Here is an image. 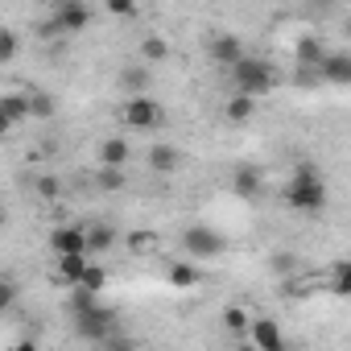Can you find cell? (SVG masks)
I'll return each instance as SVG.
<instances>
[{
    "label": "cell",
    "mask_w": 351,
    "mask_h": 351,
    "mask_svg": "<svg viewBox=\"0 0 351 351\" xmlns=\"http://www.w3.org/2000/svg\"><path fill=\"white\" fill-rule=\"evenodd\" d=\"M326 199H330V191H326V178L318 173V165L298 161L293 173H289V182H285V191H281V203L289 211H298V215H318L326 207Z\"/></svg>",
    "instance_id": "obj_1"
},
{
    "label": "cell",
    "mask_w": 351,
    "mask_h": 351,
    "mask_svg": "<svg viewBox=\"0 0 351 351\" xmlns=\"http://www.w3.org/2000/svg\"><path fill=\"white\" fill-rule=\"evenodd\" d=\"M71 318H75L79 339H91V343H112L116 330H120V314L112 306H104L99 298L83 293V289L71 293Z\"/></svg>",
    "instance_id": "obj_2"
},
{
    "label": "cell",
    "mask_w": 351,
    "mask_h": 351,
    "mask_svg": "<svg viewBox=\"0 0 351 351\" xmlns=\"http://www.w3.org/2000/svg\"><path fill=\"white\" fill-rule=\"evenodd\" d=\"M232 79H236V91L248 95V99H261V95H269V91L277 87L273 62H269V58H252V54H244V58L232 66Z\"/></svg>",
    "instance_id": "obj_3"
},
{
    "label": "cell",
    "mask_w": 351,
    "mask_h": 351,
    "mask_svg": "<svg viewBox=\"0 0 351 351\" xmlns=\"http://www.w3.org/2000/svg\"><path fill=\"white\" fill-rule=\"evenodd\" d=\"M120 124L132 128V132H157L165 124V108L153 95H132V99L120 104Z\"/></svg>",
    "instance_id": "obj_4"
},
{
    "label": "cell",
    "mask_w": 351,
    "mask_h": 351,
    "mask_svg": "<svg viewBox=\"0 0 351 351\" xmlns=\"http://www.w3.org/2000/svg\"><path fill=\"white\" fill-rule=\"evenodd\" d=\"M178 240H182V248H186L191 261H215V256L228 252L223 232H215V228H207V223H191V228H182Z\"/></svg>",
    "instance_id": "obj_5"
},
{
    "label": "cell",
    "mask_w": 351,
    "mask_h": 351,
    "mask_svg": "<svg viewBox=\"0 0 351 351\" xmlns=\"http://www.w3.org/2000/svg\"><path fill=\"white\" fill-rule=\"evenodd\" d=\"M91 25V5H83V0H58V5L50 9V21H46V38L50 34H83Z\"/></svg>",
    "instance_id": "obj_6"
},
{
    "label": "cell",
    "mask_w": 351,
    "mask_h": 351,
    "mask_svg": "<svg viewBox=\"0 0 351 351\" xmlns=\"http://www.w3.org/2000/svg\"><path fill=\"white\" fill-rule=\"evenodd\" d=\"M50 252L54 256H87V232H83V223H58L50 232Z\"/></svg>",
    "instance_id": "obj_7"
},
{
    "label": "cell",
    "mask_w": 351,
    "mask_h": 351,
    "mask_svg": "<svg viewBox=\"0 0 351 351\" xmlns=\"http://www.w3.org/2000/svg\"><path fill=\"white\" fill-rule=\"evenodd\" d=\"M244 339H248L256 351H289V343H285V330H281L273 318H252Z\"/></svg>",
    "instance_id": "obj_8"
},
{
    "label": "cell",
    "mask_w": 351,
    "mask_h": 351,
    "mask_svg": "<svg viewBox=\"0 0 351 351\" xmlns=\"http://www.w3.org/2000/svg\"><path fill=\"white\" fill-rule=\"evenodd\" d=\"M207 54H211L219 66H228V71H232V66H236V62H240L248 50H244V42H240L236 34L219 29V34H211V42H207Z\"/></svg>",
    "instance_id": "obj_9"
},
{
    "label": "cell",
    "mask_w": 351,
    "mask_h": 351,
    "mask_svg": "<svg viewBox=\"0 0 351 351\" xmlns=\"http://www.w3.org/2000/svg\"><path fill=\"white\" fill-rule=\"evenodd\" d=\"M145 161H149V169H153V173H178V169L186 165V157H182V149H178V145H165V141H157V145H149V153H145Z\"/></svg>",
    "instance_id": "obj_10"
},
{
    "label": "cell",
    "mask_w": 351,
    "mask_h": 351,
    "mask_svg": "<svg viewBox=\"0 0 351 351\" xmlns=\"http://www.w3.org/2000/svg\"><path fill=\"white\" fill-rule=\"evenodd\" d=\"M116 87L124 91V99H132V95H149V87H153V71H149L145 62L120 66V75H116Z\"/></svg>",
    "instance_id": "obj_11"
},
{
    "label": "cell",
    "mask_w": 351,
    "mask_h": 351,
    "mask_svg": "<svg viewBox=\"0 0 351 351\" xmlns=\"http://www.w3.org/2000/svg\"><path fill=\"white\" fill-rule=\"evenodd\" d=\"M232 191H236V199H261V191H265L261 165H236L232 169Z\"/></svg>",
    "instance_id": "obj_12"
},
{
    "label": "cell",
    "mask_w": 351,
    "mask_h": 351,
    "mask_svg": "<svg viewBox=\"0 0 351 351\" xmlns=\"http://www.w3.org/2000/svg\"><path fill=\"white\" fill-rule=\"evenodd\" d=\"M326 54H330V50H326L322 34H302L298 46H293V58H298V66H306V71H318V62H322Z\"/></svg>",
    "instance_id": "obj_13"
},
{
    "label": "cell",
    "mask_w": 351,
    "mask_h": 351,
    "mask_svg": "<svg viewBox=\"0 0 351 351\" xmlns=\"http://www.w3.org/2000/svg\"><path fill=\"white\" fill-rule=\"evenodd\" d=\"M318 79H326L335 87H347L351 83V54H326L318 62Z\"/></svg>",
    "instance_id": "obj_14"
},
{
    "label": "cell",
    "mask_w": 351,
    "mask_h": 351,
    "mask_svg": "<svg viewBox=\"0 0 351 351\" xmlns=\"http://www.w3.org/2000/svg\"><path fill=\"white\" fill-rule=\"evenodd\" d=\"M128 157H132V149H128L124 136H108V141L99 145V165H104V169H124Z\"/></svg>",
    "instance_id": "obj_15"
},
{
    "label": "cell",
    "mask_w": 351,
    "mask_h": 351,
    "mask_svg": "<svg viewBox=\"0 0 351 351\" xmlns=\"http://www.w3.org/2000/svg\"><path fill=\"white\" fill-rule=\"evenodd\" d=\"M0 116H5L13 128L21 120H29V91H5L0 95Z\"/></svg>",
    "instance_id": "obj_16"
},
{
    "label": "cell",
    "mask_w": 351,
    "mask_h": 351,
    "mask_svg": "<svg viewBox=\"0 0 351 351\" xmlns=\"http://www.w3.org/2000/svg\"><path fill=\"white\" fill-rule=\"evenodd\" d=\"M87 232V256H99L108 248H116V228L112 223H83Z\"/></svg>",
    "instance_id": "obj_17"
},
{
    "label": "cell",
    "mask_w": 351,
    "mask_h": 351,
    "mask_svg": "<svg viewBox=\"0 0 351 351\" xmlns=\"http://www.w3.org/2000/svg\"><path fill=\"white\" fill-rule=\"evenodd\" d=\"M91 256H54V277L66 281V285H79V277L87 273Z\"/></svg>",
    "instance_id": "obj_18"
},
{
    "label": "cell",
    "mask_w": 351,
    "mask_h": 351,
    "mask_svg": "<svg viewBox=\"0 0 351 351\" xmlns=\"http://www.w3.org/2000/svg\"><path fill=\"white\" fill-rule=\"evenodd\" d=\"M165 277H169V285H173V289H195V285L203 281V273H199V265H186V261H173Z\"/></svg>",
    "instance_id": "obj_19"
},
{
    "label": "cell",
    "mask_w": 351,
    "mask_h": 351,
    "mask_svg": "<svg viewBox=\"0 0 351 351\" xmlns=\"http://www.w3.org/2000/svg\"><path fill=\"white\" fill-rule=\"evenodd\" d=\"M141 58H145V66L153 71L157 62H165V58H169V42H165L161 34H149V38H141Z\"/></svg>",
    "instance_id": "obj_20"
},
{
    "label": "cell",
    "mask_w": 351,
    "mask_h": 351,
    "mask_svg": "<svg viewBox=\"0 0 351 351\" xmlns=\"http://www.w3.org/2000/svg\"><path fill=\"white\" fill-rule=\"evenodd\" d=\"M223 116H228L232 124H248V120L256 116V99H248V95H240V91H236V95L223 104Z\"/></svg>",
    "instance_id": "obj_21"
},
{
    "label": "cell",
    "mask_w": 351,
    "mask_h": 351,
    "mask_svg": "<svg viewBox=\"0 0 351 351\" xmlns=\"http://www.w3.org/2000/svg\"><path fill=\"white\" fill-rule=\"evenodd\" d=\"M34 195H38L42 203H58V199L66 195V186H62L58 173H38V178H34Z\"/></svg>",
    "instance_id": "obj_22"
},
{
    "label": "cell",
    "mask_w": 351,
    "mask_h": 351,
    "mask_svg": "<svg viewBox=\"0 0 351 351\" xmlns=\"http://www.w3.org/2000/svg\"><path fill=\"white\" fill-rule=\"evenodd\" d=\"M58 116V99L50 91H29V120H54Z\"/></svg>",
    "instance_id": "obj_23"
},
{
    "label": "cell",
    "mask_w": 351,
    "mask_h": 351,
    "mask_svg": "<svg viewBox=\"0 0 351 351\" xmlns=\"http://www.w3.org/2000/svg\"><path fill=\"white\" fill-rule=\"evenodd\" d=\"M75 289H83V293L99 298V293L108 289V269H104V265H87V273L79 277V285H75Z\"/></svg>",
    "instance_id": "obj_24"
},
{
    "label": "cell",
    "mask_w": 351,
    "mask_h": 351,
    "mask_svg": "<svg viewBox=\"0 0 351 351\" xmlns=\"http://www.w3.org/2000/svg\"><path fill=\"white\" fill-rule=\"evenodd\" d=\"M330 293L335 298L351 293V261H330Z\"/></svg>",
    "instance_id": "obj_25"
},
{
    "label": "cell",
    "mask_w": 351,
    "mask_h": 351,
    "mask_svg": "<svg viewBox=\"0 0 351 351\" xmlns=\"http://www.w3.org/2000/svg\"><path fill=\"white\" fill-rule=\"evenodd\" d=\"M248 322H252L248 310H240V306H228V310H223V330H232V335H248Z\"/></svg>",
    "instance_id": "obj_26"
},
{
    "label": "cell",
    "mask_w": 351,
    "mask_h": 351,
    "mask_svg": "<svg viewBox=\"0 0 351 351\" xmlns=\"http://www.w3.org/2000/svg\"><path fill=\"white\" fill-rule=\"evenodd\" d=\"M124 244H128L132 252H153L161 240H157V232H145V228H141V232H128V236H124Z\"/></svg>",
    "instance_id": "obj_27"
},
{
    "label": "cell",
    "mask_w": 351,
    "mask_h": 351,
    "mask_svg": "<svg viewBox=\"0 0 351 351\" xmlns=\"http://www.w3.org/2000/svg\"><path fill=\"white\" fill-rule=\"evenodd\" d=\"M95 186L99 191H124V169H95Z\"/></svg>",
    "instance_id": "obj_28"
},
{
    "label": "cell",
    "mask_w": 351,
    "mask_h": 351,
    "mask_svg": "<svg viewBox=\"0 0 351 351\" xmlns=\"http://www.w3.org/2000/svg\"><path fill=\"white\" fill-rule=\"evenodd\" d=\"M17 298H21L17 281H13V277H0V314H9V310L17 306Z\"/></svg>",
    "instance_id": "obj_29"
},
{
    "label": "cell",
    "mask_w": 351,
    "mask_h": 351,
    "mask_svg": "<svg viewBox=\"0 0 351 351\" xmlns=\"http://www.w3.org/2000/svg\"><path fill=\"white\" fill-rule=\"evenodd\" d=\"M17 50H21V38L13 29H0V62H13Z\"/></svg>",
    "instance_id": "obj_30"
},
{
    "label": "cell",
    "mask_w": 351,
    "mask_h": 351,
    "mask_svg": "<svg viewBox=\"0 0 351 351\" xmlns=\"http://www.w3.org/2000/svg\"><path fill=\"white\" fill-rule=\"evenodd\" d=\"M108 13L112 17H136V5L132 0H108Z\"/></svg>",
    "instance_id": "obj_31"
},
{
    "label": "cell",
    "mask_w": 351,
    "mask_h": 351,
    "mask_svg": "<svg viewBox=\"0 0 351 351\" xmlns=\"http://www.w3.org/2000/svg\"><path fill=\"white\" fill-rule=\"evenodd\" d=\"M5 351H42L38 343H29V339H21V343H13V347H5Z\"/></svg>",
    "instance_id": "obj_32"
},
{
    "label": "cell",
    "mask_w": 351,
    "mask_h": 351,
    "mask_svg": "<svg viewBox=\"0 0 351 351\" xmlns=\"http://www.w3.org/2000/svg\"><path fill=\"white\" fill-rule=\"evenodd\" d=\"M108 351H136V347H132V343H124V339H112V343H108Z\"/></svg>",
    "instance_id": "obj_33"
},
{
    "label": "cell",
    "mask_w": 351,
    "mask_h": 351,
    "mask_svg": "<svg viewBox=\"0 0 351 351\" xmlns=\"http://www.w3.org/2000/svg\"><path fill=\"white\" fill-rule=\"evenodd\" d=\"M9 136H13V124H9L5 116H0V141H9Z\"/></svg>",
    "instance_id": "obj_34"
},
{
    "label": "cell",
    "mask_w": 351,
    "mask_h": 351,
    "mask_svg": "<svg viewBox=\"0 0 351 351\" xmlns=\"http://www.w3.org/2000/svg\"><path fill=\"white\" fill-rule=\"evenodd\" d=\"M9 228V211H5V203H0V232Z\"/></svg>",
    "instance_id": "obj_35"
},
{
    "label": "cell",
    "mask_w": 351,
    "mask_h": 351,
    "mask_svg": "<svg viewBox=\"0 0 351 351\" xmlns=\"http://www.w3.org/2000/svg\"><path fill=\"white\" fill-rule=\"evenodd\" d=\"M236 351H256V347H252V343H240V347H236Z\"/></svg>",
    "instance_id": "obj_36"
}]
</instances>
